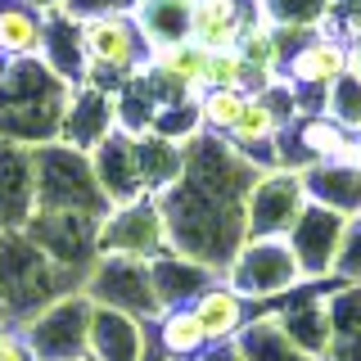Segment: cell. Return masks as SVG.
Listing matches in <instances>:
<instances>
[{
  "mask_svg": "<svg viewBox=\"0 0 361 361\" xmlns=\"http://www.w3.org/2000/svg\"><path fill=\"white\" fill-rule=\"evenodd\" d=\"M307 203H312L307 199V180L298 172L276 167V172L257 176L253 190H248V199H244V217H248L253 240H285Z\"/></svg>",
  "mask_w": 361,
  "mask_h": 361,
  "instance_id": "1",
  "label": "cell"
},
{
  "mask_svg": "<svg viewBox=\"0 0 361 361\" xmlns=\"http://www.w3.org/2000/svg\"><path fill=\"white\" fill-rule=\"evenodd\" d=\"M302 280V267L293 257L289 240H248L244 253L235 257L231 267V289H240L244 298L248 293H285Z\"/></svg>",
  "mask_w": 361,
  "mask_h": 361,
  "instance_id": "2",
  "label": "cell"
},
{
  "mask_svg": "<svg viewBox=\"0 0 361 361\" xmlns=\"http://www.w3.org/2000/svg\"><path fill=\"white\" fill-rule=\"evenodd\" d=\"M348 221L353 217L325 208V203H307V208H302V217L293 221V231L285 235L293 257H298V267H302V276H330L334 271L343 235H348Z\"/></svg>",
  "mask_w": 361,
  "mask_h": 361,
  "instance_id": "3",
  "label": "cell"
},
{
  "mask_svg": "<svg viewBox=\"0 0 361 361\" xmlns=\"http://www.w3.org/2000/svg\"><path fill=\"white\" fill-rule=\"evenodd\" d=\"M145 37L135 27L131 14H95L82 23V59L90 68H118V73H131L145 59Z\"/></svg>",
  "mask_w": 361,
  "mask_h": 361,
  "instance_id": "4",
  "label": "cell"
},
{
  "mask_svg": "<svg viewBox=\"0 0 361 361\" xmlns=\"http://www.w3.org/2000/svg\"><path fill=\"white\" fill-rule=\"evenodd\" d=\"M280 68H285V82L293 90H321L325 95V90L348 73V41L316 32V37H307L293 54H285Z\"/></svg>",
  "mask_w": 361,
  "mask_h": 361,
  "instance_id": "5",
  "label": "cell"
},
{
  "mask_svg": "<svg viewBox=\"0 0 361 361\" xmlns=\"http://www.w3.org/2000/svg\"><path fill=\"white\" fill-rule=\"evenodd\" d=\"M244 23V0H190V41L203 50H235Z\"/></svg>",
  "mask_w": 361,
  "mask_h": 361,
  "instance_id": "6",
  "label": "cell"
},
{
  "mask_svg": "<svg viewBox=\"0 0 361 361\" xmlns=\"http://www.w3.org/2000/svg\"><path fill=\"white\" fill-rule=\"evenodd\" d=\"M45 50V14L32 0H0V54L9 63L37 59Z\"/></svg>",
  "mask_w": 361,
  "mask_h": 361,
  "instance_id": "7",
  "label": "cell"
},
{
  "mask_svg": "<svg viewBox=\"0 0 361 361\" xmlns=\"http://www.w3.org/2000/svg\"><path fill=\"white\" fill-rule=\"evenodd\" d=\"M190 312H195V321H199L203 338H208V343H221V338L240 334V325H244V293H240V289H231V285L203 289Z\"/></svg>",
  "mask_w": 361,
  "mask_h": 361,
  "instance_id": "8",
  "label": "cell"
},
{
  "mask_svg": "<svg viewBox=\"0 0 361 361\" xmlns=\"http://www.w3.org/2000/svg\"><path fill=\"white\" fill-rule=\"evenodd\" d=\"M208 54L203 45L195 41H176V45H158V50H149V68L158 77H167V82L185 86V90H208Z\"/></svg>",
  "mask_w": 361,
  "mask_h": 361,
  "instance_id": "9",
  "label": "cell"
},
{
  "mask_svg": "<svg viewBox=\"0 0 361 361\" xmlns=\"http://www.w3.org/2000/svg\"><path fill=\"white\" fill-rule=\"evenodd\" d=\"M330 9L334 0H262V18L271 27H302V32H316L330 23Z\"/></svg>",
  "mask_w": 361,
  "mask_h": 361,
  "instance_id": "10",
  "label": "cell"
},
{
  "mask_svg": "<svg viewBox=\"0 0 361 361\" xmlns=\"http://www.w3.org/2000/svg\"><path fill=\"white\" fill-rule=\"evenodd\" d=\"M280 113L267 104L262 95H248V104H244V113H240V122L231 127V140L240 145V149H253V145H271L280 135Z\"/></svg>",
  "mask_w": 361,
  "mask_h": 361,
  "instance_id": "11",
  "label": "cell"
},
{
  "mask_svg": "<svg viewBox=\"0 0 361 361\" xmlns=\"http://www.w3.org/2000/svg\"><path fill=\"white\" fill-rule=\"evenodd\" d=\"M248 104V90H231V86H208L199 95V118H203V127H212V131H221V135H231V127L240 122V113Z\"/></svg>",
  "mask_w": 361,
  "mask_h": 361,
  "instance_id": "12",
  "label": "cell"
},
{
  "mask_svg": "<svg viewBox=\"0 0 361 361\" xmlns=\"http://www.w3.org/2000/svg\"><path fill=\"white\" fill-rule=\"evenodd\" d=\"M325 118H334L343 131H361V82L353 73H343L325 90Z\"/></svg>",
  "mask_w": 361,
  "mask_h": 361,
  "instance_id": "13",
  "label": "cell"
},
{
  "mask_svg": "<svg viewBox=\"0 0 361 361\" xmlns=\"http://www.w3.org/2000/svg\"><path fill=\"white\" fill-rule=\"evenodd\" d=\"M203 343H208V338H203L195 312H172V316L163 321V348H167V353L190 357V353H199Z\"/></svg>",
  "mask_w": 361,
  "mask_h": 361,
  "instance_id": "14",
  "label": "cell"
},
{
  "mask_svg": "<svg viewBox=\"0 0 361 361\" xmlns=\"http://www.w3.org/2000/svg\"><path fill=\"white\" fill-rule=\"evenodd\" d=\"M0 361H32V348L23 338H14L5 325H0Z\"/></svg>",
  "mask_w": 361,
  "mask_h": 361,
  "instance_id": "15",
  "label": "cell"
},
{
  "mask_svg": "<svg viewBox=\"0 0 361 361\" xmlns=\"http://www.w3.org/2000/svg\"><path fill=\"white\" fill-rule=\"evenodd\" d=\"M348 73H353L357 82H361V32H357L353 41H348Z\"/></svg>",
  "mask_w": 361,
  "mask_h": 361,
  "instance_id": "16",
  "label": "cell"
},
{
  "mask_svg": "<svg viewBox=\"0 0 361 361\" xmlns=\"http://www.w3.org/2000/svg\"><path fill=\"white\" fill-rule=\"evenodd\" d=\"M5 77H9V59L0 54V86H5Z\"/></svg>",
  "mask_w": 361,
  "mask_h": 361,
  "instance_id": "17",
  "label": "cell"
},
{
  "mask_svg": "<svg viewBox=\"0 0 361 361\" xmlns=\"http://www.w3.org/2000/svg\"><path fill=\"white\" fill-rule=\"evenodd\" d=\"M353 221H357V226H361V212H357V217H353Z\"/></svg>",
  "mask_w": 361,
  "mask_h": 361,
  "instance_id": "18",
  "label": "cell"
}]
</instances>
